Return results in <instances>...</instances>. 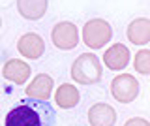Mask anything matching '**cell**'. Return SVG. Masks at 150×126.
<instances>
[{
    "instance_id": "obj_1",
    "label": "cell",
    "mask_w": 150,
    "mask_h": 126,
    "mask_svg": "<svg viewBox=\"0 0 150 126\" xmlns=\"http://www.w3.org/2000/svg\"><path fill=\"white\" fill-rule=\"evenodd\" d=\"M6 126H54L56 111L49 100L25 98L8 111Z\"/></svg>"
},
{
    "instance_id": "obj_2",
    "label": "cell",
    "mask_w": 150,
    "mask_h": 126,
    "mask_svg": "<svg viewBox=\"0 0 150 126\" xmlns=\"http://www.w3.org/2000/svg\"><path fill=\"white\" fill-rule=\"evenodd\" d=\"M103 75V66L94 53H83L71 64V79L79 85H94Z\"/></svg>"
},
{
    "instance_id": "obj_3",
    "label": "cell",
    "mask_w": 150,
    "mask_h": 126,
    "mask_svg": "<svg viewBox=\"0 0 150 126\" xmlns=\"http://www.w3.org/2000/svg\"><path fill=\"white\" fill-rule=\"evenodd\" d=\"M112 38V28L105 19H90L83 26V41L88 49H101Z\"/></svg>"
},
{
    "instance_id": "obj_4",
    "label": "cell",
    "mask_w": 150,
    "mask_h": 126,
    "mask_svg": "<svg viewBox=\"0 0 150 126\" xmlns=\"http://www.w3.org/2000/svg\"><path fill=\"white\" fill-rule=\"evenodd\" d=\"M141 85L131 73H120L111 81V96L120 104H131L139 96Z\"/></svg>"
},
{
    "instance_id": "obj_5",
    "label": "cell",
    "mask_w": 150,
    "mask_h": 126,
    "mask_svg": "<svg viewBox=\"0 0 150 126\" xmlns=\"http://www.w3.org/2000/svg\"><path fill=\"white\" fill-rule=\"evenodd\" d=\"M51 40H53L54 47L60 51L75 49L79 43V28L71 21H60L51 30Z\"/></svg>"
},
{
    "instance_id": "obj_6",
    "label": "cell",
    "mask_w": 150,
    "mask_h": 126,
    "mask_svg": "<svg viewBox=\"0 0 150 126\" xmlns=\"http://www.w3.org/2000/svg\"><path fill=\"white\" fill-rule=\"evenodd\" d=\"M17 51L25 58L38 60V58L43 57V53H45V41L36 32H26V34H23L17 40Z\"/></svg>"
},
{
    "instance_id": "obj_7",
    "label": "cell",
    "mask_w": 150,
    "mask_h": 126,
    "mask_svg": "<svg viewBox=\"0 0 150 126\" xmlns=\"http://www.w3.org/2000/svg\"><path fill=\"white\" fill-rule=\"evenodd\" d=\"M30 64H26L25 60H19V58H11L4 64L2 68V75L4 79H8L9 83L13 85H25V83L30 79Z\"/></svg>"
},
{
    "instance_id": "obj_8",
    "label": "cell",
    "mask_w": 150,
    "mask_h": 126,
    "mask_svg": "<svg viewBox=\"0 0 150 126\" xmlns=\"http://www.w3.org/2000/svg\"><path fill=\"white\" fill-rule=\"evenodd\" d=\"M129 57H131L129 49L124 43H112L109 49H105L103 62L112 72H120V70H124L129 64Z\"/></svg>"
},
{
    "instance_id": "obj_9",
    "label": "cell",
    "mask_w": 150,
    "mask_h": 126,
    "mask_svg": "<svg viewBox=\"0 0 150 126\" xmlns=\"http://www.w3.org/2000/svg\"><path fill=\"white\" fill-rule=\"evenodd\" d=\"M88 124L90 126H115L116 111L105 102H98L88 109Z\"/></svg>"
},
{
    "instance_id": "obj_10",
    "label": "cell",
    "mask_w": 150,
    "mask_h": 126,
    "mask_svg": "<svg viewBox=\"0 0 150 126\" xmlns=\"http://www.w3.org/2000/svg\"><path fill=\"white\" fill-rule=\"evenodd\" d=\"M53 92V77L47 73H38L25 88L26 98H36V100H49Z\"/></svg>"
},
{
    "instance_id": "obj_11",
    "label": "cell",
    "mask_w": 150,
    "mask_h": 126,
    "mask_svg": "<svg viewBox=\"0 0 150 126\" xmlns=\"http://www.w3.org/2000/svg\"><path fill=\"white\" fill-rule=\"evenodd\" d=\"M49 0H17V11L23 19L40 21L47 13Z\"/></svg>"
},
{
    "instance_id": "obj_12",
    "label": "cell",
    "mask_w": 150,
    "mask_h": 126,
    "mask_svg": "<svg viewBox=\"0 0 150 126\" xmlns=\"http://www.w3.org/2000/svg\"><path fill=\"white\" fill-rule=\"evenodd\" d=\"M126 36L133 45H146L150 41V19H146V17L133 19L128 25Z\"/></svg>"
},
{
    "instance_id": "obj_13",
    "label": "cell",
    "mask_w": 150,
    "mask_h": 126,
    "mask_svg": "<svg viewBox=\"0 0 150 126\" xmlns=\"http://www.w3.org/2000/svg\"><path fill=\"white\" fill-rule=\"evenodd\" d=\"M54 102L60 109H71V107L79 105L81 102V92L77 90V87L71 83H62L54 92Z\"/></svg>"
},
{
    "instance_id": "obj_14",
    "label": "cell",
    "mask_w": 150,
    "mask_h": 126,
    "mask_svg": "<svg viewBox=\"0 0 150 126\" xmlns=\"http://www.w3.org/2000/svg\"><path fill=\"white\" fill-rule=\"evenodd\" d=\"M133 68L141 75H148L150 73V49H139L133 58Z\"/></svg>"
},
{
    "instance_id": "obj_15",
    "label": "cell",
    "mask_w": 150,
    "mask_h": 126,
    "mask_svg": "<svg viewBox=\"0 0 150 126\" xmlns=\"http://www.w3.org/2000/svg\"><path fill=\"white\" fill-rule=\"evenodd\" d=\"M124 126H150V122L143 117H133V119H128Z\"/></svg>"
},
{
    "instance_id": "obj_16",
    "label": "cell",
    "mask_w": 150,
    "mask_h": 126,
    "mask_svg": "<svg viewBox=\"0 0 150 126\" xmlns=\"http://www.w3.org/2000/svg\"><path fill=\"white\" fill-rule=\"evenodd\" d=\"M0 26H2V17H0Z\"/></svg>"
}]
</instances>
